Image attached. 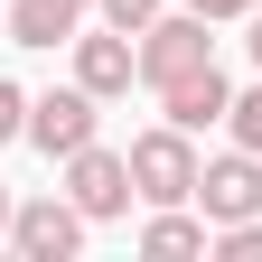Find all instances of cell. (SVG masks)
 Returning <instances> with one entry per match:
<instances>
[{
	"mask_svg": "<svg viewBox=\"0 0 262 262\" xmlns=\"http://www.w3.org/2000/svg\"><path fill=\"white\" fill-rule=\"evenodd\" d=\"M131 196L141 206H187L196 196V131H178V122L141 131L131 141Z\"/></svg>",
	"mask_w": 262,
	"mask_h": 262,
	"instance_id": "obj_1",
	"label": "cell"
},
{
	"mask_svg": "<svg viewBox=\"0 0 262 262\" xmlns=\"http://www.w3.org/2000/svg\"><path fill=\"white\" fill-rule=\"evenodd\" d=\"M196 206H206V225H244V215H262V150L196 159Z\"/></svg>",
	"mask_w": 262,
	"mask_h": 262,
	"instance_id": "obj_2",
	"label": "cell"
},
{
	"mask_svg": "<svg viewBox=\"0 0 262 262\" xmlns=\"http://www.w3.org/2000/svg\"><path fill=\"white\" fill-rule=\"evenodd\" d=\"M66 196L84 206V225H113L131 206V159L103 150V141H84V150H66Z\"/></svg>",
	"mask_w": 262,
	"mask_h": 262,
	"instance_id": "obj_3",
	"label": "cell"
},
{
	"mask_svg": "<svg viewBox=\"0 0 262 262\" xmlns=\"http://www.w3.org/2000/svg\"><path fill=\"white\" fill-rule=\"evenodd\" d=\"M10 244H19V262L84 253V206H75V196H28V206H10Z\"/></svg>",
	"mask_w": 262,
	"mask_h": 262,
	"instance_id": "obj_4",
	"label": "cell"
},
{
	"mask_svg": "<svg viewBox=\"0 0 262 262\" xmlns=\"http://www.w3.org/2000/svg\"><path fill=\"white\" fill-rule=\"evenodd\" d=\"M206 56H215V38H206V19H196V10L141 28V84H178V75H196Z\"/></svg>",
	"mask_w": 262,
	"mask_h": 262,
	"instance_id": "obj_5",
	"label": "cell"
},
{
	"mask_svg": "<svg viewBox=\"0 0 262 262\" xmlns=\"http://www.w3.org/2000/svg\"><path fill=\"white\" fill-rule=\"evenodd\" d=\"M131 75H141V38H131V28H113V19H103V38H75V84L94 94V103L131 94Z\"/></svg>",
	"mask_w": 262,
	"mask_h": 262,
	"instance_id": "obj_6",
	"label": "cell"
},
{
	"mask_svg": "<svg viewBox=\"0 0 262 262\" xmlns=\"http://www.w3.org/2000/svg\"><path fill=\"white\" fill-rule=\"evenodd\" d=\"M28 141H38L47 159L84 150V141H94V94H84V84H56V94H38V103H28Z\"/></svg>",
	"mask_w": 262,
	"mask_h": 262,
	"instance_id": "obj_7",
	"label": "cell"
},
{
	"mask_svg": "<svg viewBox=\"0 0 262 262\" xmlns=\"http://www.w3.org/2000/svg\"><path fill=\"white\" fill-rule=\"evenodd\" d=\"M159 113H169L178 131H215L225 113H234V84L215 75V56L196 66V75H178V84H159Z\"/></svg>",
	"mask_w": 262,
	"mask_h": 262,
	"instance_id": "obj_8",
	"label": "cell"
},
{
	"mask_svg": "<svg viewBox=\"0 0 262 262\" xmlns=\"http://www.w3.org/2000/svg\"><path fill=\"white\" fill-rule=\"evenodd\" d=\"M94 0H10V38L19 47H75Z\"/></svg>",
	"mask_w": 262,
	"mask_h": 262,
	"instance_id": "obj_9",
	"label": "cell"
},
{
	"mask_svg": "<svg viewBox=\"0 0 262 262\" xmlns=\"http://www.w3.org/2000/svg\"><path fill=\"white\" fill-rule=\"evenodd\" d=\"M141 253H150V262H187V253H215V234H206L196 215H178V206H159V215L141 225Z\"/></svg>",
	"mask_w": 262,
	"mask_h": 262,
	"instance_id": "obj_10",
	"label": "cell"
},
{
	"mask_svg": "<svg viewBox=\"0 0 262 262\" xmlns=\"http://www.w3.org/2000/svg\"><path fill=\"white\" fill-rule=\"evenodd\" d=\"M215 253H225V262H262V215H244V225H215Z\"/></svg>",
	"mask_w": 262,
	"mask_h": 262,
	"instance_id": "obj_11",
	"label": "cell"
},
{
	"mask_svg": "<svg viewBox=\"0 0 262 262\" xmlns=\"http://www.w3.org/2000/svg\"><path fill=\"white\" fill-rule=\"evenodd\" d=\"M225 131H234V150H262V84H253V94H234Z\"/></svg>",
	"mask_w": 262,
	"mask_h": 262,
	"instance_id": "obj_12",
	"label": "cell"
},
{
	"mask_svg": "<svg viewBox=\"0 0 262 262\" xmlns=\"http://www.w3.org/2000/svg\"><path fill=\"white\" fill-rule=\"evenodd\" d=\"M94 10H103V19H113V28H131V38H141V28H150V19H159V0H94Z\"/></svg>",
	"mask_w": 262,
	"mask_h": 262,
	"instance_id": "obj_13",
	"label": "cell"
},
{
	"mask_svg": "<svg viewBox=\"0 0 262 262\" xmlns=\"http://www.w3.org/2000/svg\"><path fill=\"white\" fill-rule=\"evenodd\" d=\"M0 141H28V94L0 75Z\"/></svg>",
	"mask_w": 262,
	"mask_h": 262,
	"instance_id": "obj_14",
	"label": "cell"
},
{
	"mask_svg": "<svg viewBox=\"0 0 262 262\" xmlns=\"http://www.w3.org/2000/svg\"><path fill=\"white\" fill-rule=\"evenodd\" d=\"M178 10H196V19L215 28V19H253V0H178Z\"/></svg>",
	"mask_w": 262,
	"mask_h": 262,
	"instance_id": "obj_15",
	"label": "cell"
},
{
	"mask_svg": "<svg viewBox=\"0 0 262 262\" xmlns=\"http://www.w3.org/2000/svg\"><path fill=\"white\" fill-rule=\"evenodd\" d=\"M244 47H253V66H262V0H253V38H244Z\"/></svg>",
	"mask_w": 262,
	"mask_h": 262,
	"instance_id": "obj_16",
	"label": "cell"
},
{
	"mask_svg": "<svg viewBox=\"0 0 262 262\" xmlns=\"http://www.w3.org/2000/svg\"><path fill=\"white\" fill-rule=\"evenodd\" d=\"M10 206H19V196H10V187H0V234H10Z\"/></svg>",
	"mask_w": 262,
	"mask_h": 262,
	"instance_id": "obj_17",
	"label": "cell"
}]
</instances>
